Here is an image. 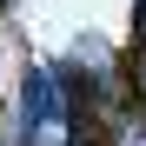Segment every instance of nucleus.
Returning <instances> with one entry per match:
<instances>
[{"mask_svg":"<svg viewBox=\"0 0 146 146\" xmlns=\"http://www.w3.org/2000/svg\"><path fill=\"white\" fill-rule=\"evenodd\" d=\"M27 146H66V106H60V80L33 73L27 93Z\"/></svg>","mask_w":146,"mask_h":146,"instance_id":"1","label":"nucleus"}]
</instances>
